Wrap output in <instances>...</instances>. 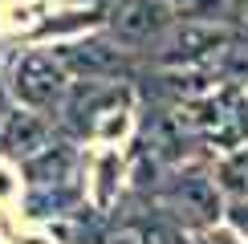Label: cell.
<instances>
[{
	"label": "cell",
	"mask_w": 248,
	"mask_h": 244,
	"mask_svg": "<svg viewBox=\"0 0 248 244\" xmlns=\"http://www.w3.org/2000/svg\"><path fill=\"white\" fill-rule=\"evenodd\" d=\"M65 77H69V69L61 65V57L33 49V53L16 57V65H13V94L29 110H53L69 90Z\"/></svg>",
	"instance_id": "obj_1"
},
{
	"label": "cell",
	"mask_w": 248,
	"mask_h": 244,
	"mask_svg": "<svg viewBox=\"0 0 248 244\" xmlns=\"http://www.w3.org/2000/svg\"><path fill=\"white\" fill-rule=\"evenodd\" d=\"M171 25L167 0H118L110 8V33L122 45H147Z\"/></svg>",
	"instance_id": "obj_2"
},
{
	"label": "cell",
	"mask_w": 248,
	"mask_h": 244,
	"mask_svg": "<svg viewBox=\"0 0 248 244\" xmlns=\"http://www.w3.org/2000/svg\"><path fill=\"white\" fill-rule=\"evenodd\" d=\"M167 203H171V212L175 216H183L187 224H208L216 220V187L203 175H183V179H175L171 183V191H167Z\"/></svg>",
	"instance_id": "obj_3"
},
{
	"label": "cell",
	"mask_w": 248,
	"mask_h": 244,
	"mask_svg": "<svg viewBox=\"0 0 248 244\" xmlns=\"http://www.w3.org/2000/svg\"><path fill=\"white\" fill-rule=\"evenodd\" d=\"M61 65H65V69H78V74H86V77H114L118 69H126V53L90 41V45L61 49Z\"/></svg>",
	"instance_id": "obj_4"
},
{
	"label": "cell",
	"mask_w": 248,
	"mask_h": 244,
	"mask_svg": "<svg viewBox=\"0 0 248 244\" xmlns=\"http://www.w3.org/2000/svg\"><path fill=\"white\" fill-rule=\"evenodd\" d=\"M45 138H49V126L33 114V110H25V114L16 110V114H8L4 126H0V151H8V155H16V159H29L33 151H41Z\"/></svg>",
	"instance_id": "obj_5"
},
{
	"label": "cell",
	"mask_w": 248,
	"mask_h": 244,
	"mask_svg": "<svg viewBox=\"0 0 248 244\" xmlns=\"http://www.w3.org/2000/svg\"><path fill=\"white\" fill-rule=\"evenodd\" d=\"M69 151L65 147H41V151H33L29 155V163H25V171H29V179L33 183H61L65 179V171H69Z\"/></svg>",
	"instance_id": "obj_6"
},
{
	"label": "cell",
	"mask_w": 248,
	"mask_h": 244,
	"mask_svg": "<svg viewBox=\"0 0 248 244\" xmlns=\"http://www.w3.org/2000/svg\"><path fill=\"white\" fill-rule=\"evenodd\" d=\"M224 41L220 29H200V25H187V29H179L171 41V61H179V57H200V53H208V49H216Z\"/></svg>",
	"instance_id": "obj_7"
},
{
	"label": "cell",
	"mask_w": 248,
	"mask_h": 244,
	"mask_svg": "<svg viewBox=\"0 0 248 244\" xmlns=\"http://www.w3.org/2000/svg\"><path fill=\"white\" fill-rule=\"evenodd\" d=\"M167 8L171 13L183 8V16H195V13H203V8H216V0H167Z\"/></svg>",
	"instance_id": "obj_8"
},
{
	"label": "cell",
	"mask_w": 248,
	"mask_h": 244,
	"mask_svg": "<svg viewBox=\"0 0 248 244\" xmlns=\"http://www.w3.org/2000/svg\"><path fill=\"white\" fill-rule=\"evenodd\" d=\"M232 220H236V224H240V228L248 232V203H236V208H232Z\"/></svg>",
	"instance_id": "obj_9"
},
{
	"label": "cell",
	"mask_w": 248,
	"mask_h": 244,
	"mask_svg": "<svg viewBox=\"0 0 248 244\" xmlns=\"http://www.w3.org/2000/svg\"><path fill=\"white\" fill-rule=\"evenodd\" d=\"M114 244H147V240H139V236H130V232H126V236H118Z\"/></svg>",
	"instance_id": "obj_10"
},
{
	"label": "cell",
	"mask_w": 248,
	"mask_h": 244,
	"mask_svg": "<svg viewBox=\"0 0 248 244\" xmlns=\"http://www.w3.org/2000/svg\"><path fill=\"white\" fill-rule=\"evenodd\" d=\"M232 167H236V171H244V179H248V155H244V159H236Z\"/></svg>",
	"instance_id": "obj_11"
}]
</instances>
